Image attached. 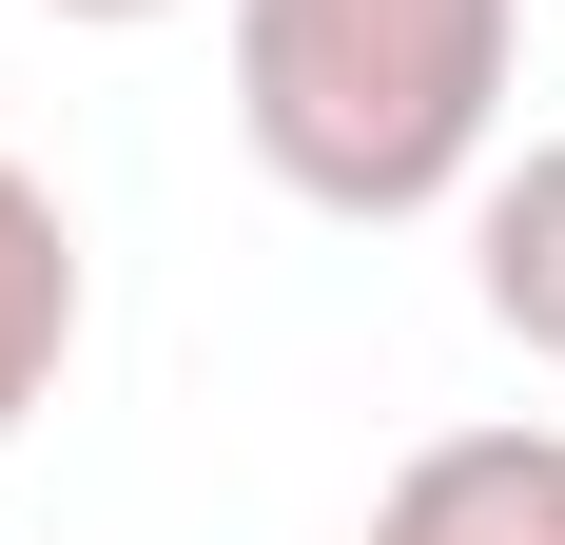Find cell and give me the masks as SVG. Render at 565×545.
<instances>
[{
    "label": "cell",
    "instance_id": "6da1fadb",
    "mask_svg": "<svg viewBox=\"0 0 565 545\" xmlns=\"http://www.w3.org/2000/svg\"><path fill=\"white\" fill-rule=\"evenodd\" d=\"M508 40L526 0H234V137L351 234L449 215L508 137Z\"/></svg>",
    "mask_w": 565,
    "mask_h": 545
},
{
    "label": "cell",
    "instance_id": "7a4b0ae2",
    "mask_svg": "<svg viewBox=\"0 0 565 545\" xmlns=\"http://www.w3.org/2000/svg\"><path fill=\"white\" fill-rule=\"evenodd\" d=\"M371 545H565V429H449L409 448Z\"/></svg>",
    "mask_w": 565,
    "mask_h": 545
},
{
    "label": "cell",
    "instance_id": "3957f363",
    "mask_svg": "<svg viewBox=\"0 0 565 545\" xmlns=\"http://www.w3.org/2000/svg\"><path fill=\"white\" fill-rule=\"evenodd\" d=\"M58 371H78V215H58V175L0 157V448L58 409Z\"/></svg>",
    "mask_w": 565,
    "mask_h": 545
},
{
    "label": "cell",
    "instance_id": "277c9868",
    "mask_svg": "<svg viewBox=\"0 0 565 545\" xmlns=\"http://www.w3.org/2000/svg\"><path fill=\"white\" fill-rule=\"evenodd\" d=\"M468 292H488L508 351L565 371V137H526L508 175H468Z\"/></svg>",
    "mask_w": 565,
    "mask_h": 545
},
{
    "label": "cell",
    "instance_id": "5b68a950",
    "mask_svg": "<svg viewBox=\"0 0 565 545\" xmlns=\"http://www.w3.org/2000/svg\"><path fill=\"white\" fill-rule=\"evenodd\" d=\"M40 20H175V0H40Z\"/></svg>",
    "mask_w": 565,
    "mask_h": 545
}]
</instances>
